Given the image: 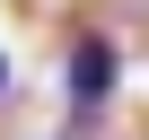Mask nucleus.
<instances>
[{
    "instance_id": "nucleus-1",
    "label": "nucleus",
    "mask_w": 149,
    "mask_h": 140,
    "mask_svg": "<svg viewBox=\"0 0 149 140\" xmlns=\"http://www.w3.org/2000/svg\"><path fill=\"white\" fill-rule=\"evenodd\" d=\"M114 79H123L114 35H79V44H70V131H97V114H105Z\"/></svg>"
},
{
    "instance_id": "nucleus-2",
    "label": "nucleus",
    "mask_w": 149,
    "mask_h": 140,
    "mask_svg": "<svg viewBox=\"0 0 149 140\" xmlns=\"http://www.w3.org/2000/svg\"><path fill=\"white\" fill-rule=\"evenodd\" d=\"M0 88H9V53H0Z\"/></svg>"
}]
</instances>
